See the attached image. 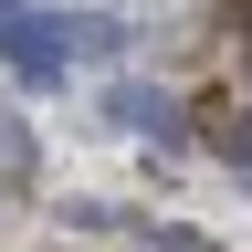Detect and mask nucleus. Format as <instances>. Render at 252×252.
<instances>
[{"instance_id": "1", "label": "nucleus", "mask_w": 252, "mask_h": 252, "mask_svg": "<svg viewBox=\"0 0 252 252\" xmlns=\"http://www.w3.org/2000/svg\"><path fill=\"white\" fill-rule=\"evenodd\" d=\"M105 105H116V126H137V137H179V105H168V94H147V84H116Z\"/></svg>"}, {"instance_id": "2", "label": "nucleus", "mask_w": 252, "mask_h": 252, "mask_svg": "<svg viewBox=\"0 0 252 252\" xmlns=\"http://www.w3.org/2000/svg\"><path fill=\"white\" fill-rule=\"evenodd\" d=\"M147 252H220V242H200V231H147Z\"/></svg>"}]
</instances>
